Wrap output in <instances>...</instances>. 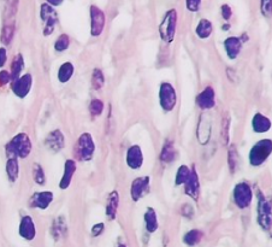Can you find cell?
Listing matches in <instances>:
<instances>
[{
	"mask_svg": "<svg viewBox=\"0 0 272 247\" xmlns=\"http://www.w3.org/2000/svg\"><path fill=\"white\" fill-rule=\"evenodd\" d=\"M51 233H52V237L54 238L55 241L60 240V239L65 237L66 233H68V224H66L65 217H64V216H58V217L53 221Z\"/></svg>",
	"mask_w": 272,
	"mask_h": 247,
	"instance_id": "obj_22",
	"label": "cell"
},
{
	"mask_svg": "<svg viewBox=\"0 0 272 247\" xmlns=\"http://www.w3.org/2000/svg\"><path fill=\"white\" fill-rule=\"evenodd\" d=\"M70 46V37L68 34H60L54 43V49L57 52H65Z\"/></svg>",
	"mask_w": 272,
	"mask_h": 247,
	"instance_id": "obj_35",
	"label": "cell"
},
{
	"mask_svg": "<svg viewBox=\"0 0 272 247\" xmlns=\"http://www.w3.org/2000/svg\"><path fill=\"white\" fill-rule=\"evenodd\" d=\"M202 237H204V234H202L201 230L193 229V230H189V232L184 235V239H183V240H184V243L187 244V245L195 246L196 244H199L200 241H201Z\"/></svg>",
	"mask_w": 272,
	"mask_h": 247,
	"instance_id": "obj_32",
	"label": "cell"
},
{
	"mask_svg": "<svg viewBox=\"0 0 272 247\" xmlns=\"http://www.w3.org/2000/svg\"><path fill=\"white\" fill-rule=\"evenodd\" d=\"M127 165L133 170H137L143 165V153L138 145H132L128 148L126 156Z\"/></svg>",
	"mask_w": 272,
	"mask_h": 247,
	"instance_id": "obj_16",
	"label": "cell"
},
{
	"mask_svg": "<svg viewBox=\"0 0 272 247\" xmlns=\"http://www.w3.org/2000/svg\"><path fill=\"white\" fill-rule=\"evenodd\" d=\"M230 118L229 116H226L222 121V128H221V137L223 139L224 145L229 144V138H230Z\"/></svg>",
	"mask_w": 272,
	"mask_h": 247,
	"instance_id": "obj_38",
	"label": "cell"
},
{
	"mask_svg": "<svg viewBox=\"0 0 272 247\" xmlns=\"http://www.w3.org/2000/svg\"><path fill=\"white\" fill-rule=\"evenodd\" d=\"M18 234L19 237L23 238L24 240L32 241L37 237V228H35V223L33 221L32 216L26 215L21 218L18 227Z\"/></svg>",
	"mask_w": 272,
	"mask_h": 247,
	"instance_id": "obj_14",
	"label": "cell"
},
{
	"mask_svg": "<svg viewBox=\"0 0 272 247\" xmlns=\"http://www.w3.org/2000/svg\"><path fill=\"white\" fill-rule=\"evenodd\" d=\"M159 102L160 106L166 112L175 109L177 102V94L174 86L169 82H163L159 88Z\"/></svg>",
	"mask_w": 272,
	"mask_h": 247,
	"instance_id": "obj_7",
	"label": "cell"
},
{
	"mask_svg": "<svg viewBox=\"0 0 272 247\" xmlns=\"http://www.w3.org/2000/svg\"><path fill=\"white\" fill-rule=\"evenodd\" d=\"M40 18L44 23V37H48L54 32V28L59 21L58 12L53 6L45 2V4H41L40 6Z\"/></svg>",
	"mask_w": 272,
	"mask_h": 247,
	"instance_id": "obj_6",
	"label": "cell"
},
{
	"mask_svg": "<svg viewBox=\"0 0 272 247\" xmlns=\"http://www.w3.org/2000/svg\"><path fill=\"white\" fill-rule=\"evenodd\" d=\"M32 171H33V180H34V182L39 186L45 185L46 175L41 164H39V163H34V164H33Z\"/></svg>",
	"mask_w": 272,
	"mask_h": 247,
	"instance_id": "obj_31",
	"label": "cell"
},
{
	"mask_svg": "<svg viewBox=\"0 0 272 247\" xmlns=\"http://www.w3.org/2000/svg\"><path fill=\"white\" fill-rule=\"evenodd\" d=\"M23 70H24L23 55H22L21 53H18V54H16L15 57H13L12 62H11L10 74H11V80H12V82L22 76V73H23Z\"/></svg>",
	"mask_w": 272,
	"mask_h": 247,
	"instance_id": "obj_25",
	"label": "cell"
},
{
	"mask_svg": "<svg viewBox=\"0 0 272 247\" xmlns=\"http://www.w3.org/2000/svg\"><path fill=\"white\" fill-rule=\"evenodd\" d=\"M227 162H229V169L231 171V174H234L236 171L238 164V153L237 149H236L235 145H231L229 147V156H227Z\"/></svg>",
	"mask_w": 272,
	"mask_h": 247,
	"instance_id": "obj_36",
	"label": "cell"
},
{
	"mask_svg": "<svg viewBox=\"0 0 272 247\" xmlns=\"http://www.w3.org/2000/svg\"><path fill=\"white\" fill-rule=\"evenodd\" d=\"M184 191L187 196H189L193 200L198 201L200 197V181H199V175L196 173L195 166H193V169L190 170V175L188 177L187 182L184 183Z\"/></svg>",
	"mask_w": 272,
	"mask_h": 247,
	"instance_id": "obj_17",
	"label": "cell"
},
{
	"mask_svg": "<svg viewBox=\"0 0 272 247\" xmlns=\"http://www.w3.org/2000/svg\"><path fill=\"white\" fill-rule=\"evenodd\" d=\"M54 194L52 191H40V192H35L29 198L28 205L30 209H38V210H47L51 204L53 202Z\"/></svg>",
	"mask_w": 272,
	"mask_h": 247,
	"instance_id": "obj_10",
	"label": "cell"
},
{
	"mask_svg": "<svg viewBox=\"0 0 272 247\" xmlns=\"http://www.w3.org/2000/svg\"><path fill=\"white\" fill-rule=\"evenodd\" d=\"M104 230L105 223L100 222V223H96L93 226V228H91V235H93V237H99V235H101L102 233H104Z\"/></svg>",
	"mask_w": 272,
	"mask_h": 247,
	"instance_id": "obj_43",
	"label": "cell"
},
{
	"mask_svg": "<svg viewBox=\"0 0 272 247\" xmlns=\"http://www.w3.org/2000/svg\"><path fill=\"white\" fill-rule=\"evenodd\" d=\"M116 247H128V246L126 245V244H123V243H119V244H118V245H117V246H116Z\"/></svg>",
	"mask_w": 272,
	"mask_h": 247,
	"instance_id": "obj_47",
	"label": "cell"
},
{
	"mask_svg": "<svg viewBox=\"0 0 272 247\" xmlns=\"http://www.w3.org/2000/svg\"><path fill=\"white\" fill-rule=\"evenodd\" d=\"M176 27H177V12L175 9H171L164 15L162 22H160L159 34H160V38H162V40L168 44L173 43L175 35H176Z\"/></svg>",
	"mask_w": 272,
	"mask_h": 247,
	"instance_id": "obj_5",
	"label": "cell"
},
{
	"mask_svg": "<svg viewBox=\"0 0 272 247\" xmlns=\"http://www.w3.org/2000/svg\"><path fill=\"white\" fill-rule=\"evenodd\" d=\"M195 32H196V35H198L200 39L210 38V35L212 34V32H213L212 22L209 21V19H206V18L200 19Z\"/></svg>",
	"mask_w": 272,
	"mask_h": 247,
	"instance_id": "obj_30",
	"label": "cell"
},
{
	"mask_svg": "<svg viewBox=\"0 0 272 247\" xmlns=\"http://www.w3.org/2000/svg\"><path fill=\"white\" fill-rule=\"evenodd\" d=\"M95 141L91 133H82L75 145V157L80 162H90L95 153Z\"/></svg>",
	"mask_w": 272,
	"mask_h": 247,
	"instance_id": "obj_2",
	"label": "cell"
},
{
	"mask_svg": "<svg viewBox=\"0 0 272 247\" xmlns=\"http://www.w3.org/2000/svg\"><path fill=\"white\" fill-rule=\"evenodd\" d=\"M119 207V194L117 191H112L107 196L106 201V217L110 221H113L117 216Z\"/></svg>",
	"mask_w": 272,
	"mask_h": 247,
	"instance_id": "obj_20",
	"label": "cell"
},
{
	"mask_svg": "<svg viewBox=\"0 0 272 247\" xmlns=\"http://www.w3.org/2000/svg\"><path fill=\"white\" fill-rule=\"evenodd\" d=\"M7 62V49L6 47H0V69L4 68Z\"/></svg>",
	"mask_w": 272,
	"mask_h": 247,
	"instance_id": "obj_44",
	"label": "cell"
},
{
	"mask_svg": "<svg viewBox=\"0 0 272 247\" xmlns=\"http://www.w3.org/2000/svg\"><path fill=\"white\" fill-rule=\"evenodd\" d=\"M33 86V76L30 74H24L21 77L12 82L11 85V90H12L13 94L18 98L23 99L26 98L28 94L32 91Z\"/></svg>",
	"mask_w": 272,
	"mask_h": 247,
	"instance_id": "obj_11",
	"label": "cell"
},
{
	"mask_svg": "<svg viewBox=\"0 0 272 247\" xmlns=\"http://www.w3.org/2000/svg\"><path fill=\"white\" fill-rule=\"evenodd\" d=\"M224 49L230 59H236L242 49V40L237 37H230L224 40Z\"/></svg>",
	"mask_w": 272,
	"mask_h": 247,
	"instance_id": "obj_19",
	"label": "cell"
},
{
	"mask_svg": "<svg viewBox=\"0 0 272 247\" xmlns=\"http://www.w3.org/2000/svg\"><path fill=\"white\" fill-rule=\"evenodd\" d=\"M211 138V123L209 118L201 117L200 118L198 126V139L202 145H206Z\"/></svg>",
	"mask_w": 272,
	"mask_h": 247,
	"instance_id": "obj_23",
	"label": "cell"
},
{
	"mask_svg": "<svg viewBox=\"0 0 272 247\" xmlns=\"http://www.w3.org/2000/svg\"><path fill=\"white\" fill-rule=\"evenodd\" d=\"M175 157H176V151H175L174 141L166 140L160 152V160L163 164H170L174 162Z\"/></svg>",
	"mask_w": 272,
	"mask_h": 247,
	"instance_id": "obj_24",
	"label": "cell"
},
{
	"mask_svg": "<svg viewBox=\"0 0 272 247\" xmlns=\"http://www.w3.org/2000/svg\"><path fill=\"white\" fill-rule=\"evenodd\" d=\"M16 32V26L15 21L13 19H10V21L5 22L4 27L1 29V35H0V40L4 45H10L12 43L13 37H15Z\"/></svg>",
	"mask_w": 272,
	"mask_h": 247,
	"instance_id": "obj_27",
	"label": "cell"
},
{
	"mask_svg": "<svg viewBox=\"0 0 272 247\" xmlns=\"http://www.w3.org/2000/svg\"><path fill=\"white\" fill-rule=\"evenodd\" d=\"M202 0H185V5H187V9L190 12H198L201 7Z\"/></svg>",
	"mask_w": 272,
	"mask_h": 247,
	"instance_id": "obj_40",
	"label": "cell"
},
{
	"mask_svg": "<svg viewBox=\"0 0 272 247\" xmlns=\"http://www.w3.org/2000/svg\"><path fill=\"white\" fill-rule=\"evenodd\" d=\"M91 13V37H100L105 29L106 24V16L104 11L99 9L95 5H91L90 9Z\"/></svg>",
	"mask_w": 272,
	"mask_h": 247,
	"instance_id": "obj_9",
	"label": "cell"
},
{
	"mask_svg": "<svg viewBox=\"0 0 272 247\" xmlns=\"http://www.w3.org/2000/svg\"><path fill=\"white\" fill-rule=\"evenodd\" d=\"M105 105L100 99H93L90 104V113L93 117H99L104 112Z\"/></svg>",
	"mask_w": 272,
	"mask_h": 247,
	"instance_id": "obj_37",
	"label": "cell"
},
{
	"mask_svg": "<svg viewBox=\"0 0 272 247\" xmlns=\"http://www.w3.org/2000/svg\"><path fill=\"white\" fill-rule=\"evenodd\" d=\"M260 11L266 18L272 17V0H260Z\"/></svg>",
	"mask_w": 272,
	"mask_h": 247,
	"instance_id": "obj_39",
	"label": "cell"
},
{
	"mask_svg": "<svg viewBox=\"0 0 272 247\" xmlns=\"http://www.w3.org/2000/svg\"><path fill=\"white\" fill-rule=\"evenodd\" d=\"M196 105L201 110L206 111L215 107L216 105V94L215 90L211 86H207L205 90H202L196 97Z\"/></svg>",
	"mask_w": 272,
	"mask_h": 247,
	"instance_id": "obj_15",
	"label": "cell"
},
{
	"mask_svg": "<svg viewBox=\"0 0 272 247\" xmlns=\"http://www.w3.org/2000/svg\"><path fill=\"white\" fill-rule=\"evenodd\" d=\"M143 220H145V226L146 229L148 230V233L157 232L159 224H158L157 212H155L153 207H147L145 216H143Z\"/></svg>",
	"mask_w": 272,
	"mask_h": 247,
	"instance_id": "obj_28",
	"label": "cell"
},
{
	"mask_svg": "<svg viewBox=\"0 0 272 247\" xmlns=\"http://www.w3.org/2000/svg\"><path fill=\"white\" fill-rule=\"evenodd\" d=\"M221 15H222V17H223L224 21H229V19L232 17L231 7H230L227 4L222 5V6H221Z\"/></svg>",
	"mask_w": 272,
	"mask_h": 247,
	"instance_id": "obj_42",
	"label": "cell"
},
{
	"mask_svg": "<svg viewBox=\"0 0 272 247\" xmlns=\"http://www.w3.org/2000/svg\"><path fill=\"white\" fill-rule=\"evenodd\" d=\"M182 215L185 216V217L190 218L191 216L194 215V209L190 206V205H184V206L182 207Z\"/></svg>",
	"mask_w": 272,
	"mask_h": 247,
	"instance_id": "obj_45",
	"label": "cell"
},
{
	"mask_svg": "<svg viewBox=\"0 0 272 247\" xmlns=\"http://www.w3.org/2000/svg\"><path fill=\"white\" fill-rule=\"evenodd\" d=\"M75 71L74 64L71 62H65L58 69V81L60 83H68L73 77Z\"/></svg>",
	"mask_w": 272,
	"mask_h": 247,
	"instance_id": "obj_29",
	"label": "cell"
},
{
	"mask_svg": "<svg viewBox=\"0 0 272 247\" xmlns=\"http://www.w3.org/2000/svg\"><path fill=\"white\" fill-rule=\"evenodd\" d=\"M6 175H7V180L11 183H16L17 182L18 177H19V163H18V158L15 157H9L7 158L6 162Z\"/></svg>",
	"mask_w": 272,
	"mask_h": 247,
	"instance_id": "obj_26",
	"label": "cell"
},
{
	"mask_svg": "<svg viewBox=\"0 0 272 247\" xmlns=\"http://www.w3.org/2000/svg\"><path fill=\"white\" fill-rule=\"evenodd\" d=\"M10 82H12V80H11L10 71L0 70V88L5 87V86L9 85Z\"/></svg>",
	"mask_w": 272,
	"mask_h": 247,
	"instance_id": "obj_41",
	"label": "cell"
},
{
	"mask_svg": "<svg viewBox=\"0 0 272 247\" xmlns=\"http://www.w3.org/2000/svg\"><path fill=\"white\" fill-rule=\"evenodd\" d=\"M272 153V140L263 139L255 143L249 151V163L253 166H260Z\"/></svg>",
	"mask_w": 272,
	"mask_h": 247,
	"instance_id": "obj_3",
	"label": "cell"
},
{
	"mask_svg": "<svg viewBox=\"0 0 272 247\" xmlns=\"http://www.w3.org/2000/svg\"><path fill=\"white\" fill-rule=\"evenodd\" d=\"M64 0H47V4L51 5V6H59L63 4Z\"/></svg>",
	"mask_w": 272,
	"mask_h": 247,
	"instance_id": "obj_46",
	"label": "cell"
},
{
	"mask_svg": "<svg viewBox=\"0 0 272 247\" xmlns=\"http://www.w3.org/2000/svg\"><path fill=\"white\" fill-rule=\"evenodd\" d=\"M258 223L264 230H270L272 227V202L262 191H258Z\"/></svg>",
	"mask_w": 272,
	"mask_h": 247,
	"instance_id": "obj_4",
	"label": "cell"
},
{
	"mask_svg": "<svg viewBox=\"0 0 272 247\" xmlns=\"http://www.w3.org/2000/svg\"><path fill=\"white\" fill-rule=\"evenodd\" d=\"M105 85V76L100 69H94L93 74H91V86L94 90L99 91L104 87Z\"/></svg>",
	"mask_w": 272,
	"mask_h": 247,
	"instance_id": "obj_33",
	"label": "cell"
},
{
	"mask_svg": "<svg viewBox=\"0 0 272 247\" xmlns=\"http://www.w3.org/2000/svg\"><path fill=\"white\" fill-rule=\"evenodd\" d=\"M77 169V163L74 159H68L64 164V173L62 179L59 182V188L60 190H68L70 187L71 181H73V177L75 173H76Z\"/></svg>",
	"mask_w": 272,
	"mask_h": 247,
	"instance_id": "obj_18",
	"label": "cell"
},
{
	"mask_svg": "<svg viewBox=\"0 0 272 247\" xmlns=\"http://www.w3.org/2000/svg\"><path fill=\"white\" fill-rule=\"evenodd\" d=\"M45 146L53 153H59L65 146V137L60 129H54L45 138Z\"/></svg>",
	"mask_w": 272,
	"mask_h": 247,
	"instance_id": "obj_13",
	"label": "cell"
},
{
	"mask_svg": "<svg viewBox=\"0 0 272 247\" xmlns=\"http://www.w3.org/2000/svg\"><path fill=\"white\" fill-rule=\"evenodd\" d=\"M189 175H190V169L188 168L187 165H181L176 173V177H175V185L176 186L184 185V183L187 182Z\"/></svg>",
	"mask_w": 272,
	"mask_h": 247,
	"instance_id": "obj_34",
	"label": "cell"
},
{
	"mask_svg": "<svg viewBox=\"0 0 272 247\" xmlns=\"http://www.w3.org/2000/svg\"><path fill=\"white\" fill-rule=\"evenodd\" d=\"M33 144L32 139L27 133H18L13 137L9 143L5 146V151H6L7 156L19 158V159H24V158L29 157L32 153Z\"/></svg>",
	"mask_w": 272,
	"mask_h": 247,
	"instance_id": "obj_1",
	"label": "cell"
},
{
	"mask_svg": "<svg viewBox=\"0 0 272 247\" xmlns=\"http://www.w3.org/2000/svg\"><path fill=\"white\" fill-rule=\"evenodd\" d=\"M271 121L266 116L262 115V113H255L254 117L252 118V128L258 134H263V133L269 132L271 129Z\"/></svg>",
	"mask_w": 272,
	"mask_h": 247,
	"instance_id": "obj_21",
	"label": "cell"
},
{
	"mask_svg": "<svg viewBox=\"0 0 272 247\" xmlns=\"http://www.w3.org/2000/svg\"><path fill=\"white\" fill-rule=\"evenodd\" d=\"M149 183H151V180L148 176L136 177L135 180H133L132 186H130V197L133 201L137 202L145 194L148 193Z\"/></svg>",
	"mask_w": 272,
	"mask_h": 247,
	"instance_id": "obj_12",
	"label": "cell"
},
{
	"mask_svg": "<svg viewBox=\"0 0 272 247\" xmlns=\"http://www.w3.org/2000/svg\"><path fill=\"white\" fill-rule=\"evenodd\" d=\"M253 192L251 186L247 182H240L234 188V201L236 206L241 210H245L251 205Z\"/></svg>",
	"mask_w": 272,
	"mask_h": 247,
	"instance_id": "obj_8",
	"label": "cell"
}]
</instances>
